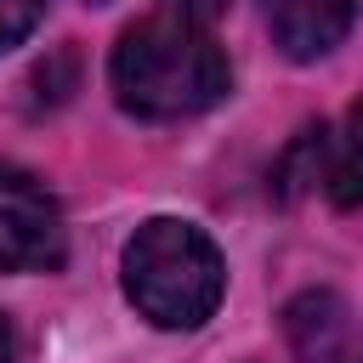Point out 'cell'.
<instances>
[{"label": "cell", "mask_w": 363, "mask_h": 363, "mask_svg": "<svg viewBox=\"0 0 363 363\" xmlns=\"http://www.w3.org/2000/svg\"><path fill=\"white\" fill-rule=\"evenodd\" d=\"M125 295L130 306L153 323V329H199L227 289V267L221 250L210 244V233H199L193 221L176 216H153L130 233L125 244Z\"/></svg>", "instance_id": "obj_2"}, {"label": "cell", "mask_w": 363, "mask_h": 363, "mask_svg": "<svg viewBox=\"0 0 363 363\" xmlns=\"http://www.w3.org/2000/svg\"><path fill=\"white\" fill-rule=\"evenodd\" d=\"M0 363H11V329H6V318H0Z\"/></svg>", "instance_id": "obj_9"}, {"label": "cell", "mask_w": 363, "mask_h": 363, "mask_svg": "<svg viewBox=\"0 0 363 363\" xmlns=\"http://www.w3.org/2000/svg\"><path fill=\"white\" fill-rule=\"evenodd\" d=\"M289 335H295L301 357L329 363V357L340 352V335H346V312H340V301H335V295H301V301L289 306Z\"/></svg>", "instance_id": "obj_5"}, {"label": "cell", "mask_w": 363, "mask_h": 363, "mask_svg": "<svg viewBox=\"0 0 363 363\" xmlns=\"http://www.w3.org/2000/svg\"><path fill=\"white\" fill-rule=\"evenodd\" d=\"M323 187L340 210H357L363 204V102L346 113L340 136L329 142V159H323Z\"/></svg>", "instance_id": "obj_6"}, {"label": "cell", "mask_w": 363, "mask_h": 363, "mask_svg": "<svg viewBox=\"0 0 363 363\" xmlns=\"http://www.w3.org/2000/svg\"><path fill=\"white\" fill-rule=\"evenodd\" d=\"M85 6H102V0H85Z\"/></svg>", "instance_id": "obj_10"}, {"label": "cell", "mask_w": 363, "mask_h": 363, "mask_svg": "<svg viewBox=\"0 0 363 363\" xmlns=\"http://www.w3.org/2000/svg\"><path fill=\"white\" fill-rule=\"evenodd\" d=\"M108 79H113V96L125 113H136L147 125H170V119L210 113L227 96L233 68H227L221 45L204 34V23L159 11L119 34Z\"/></svg>", "instance_id": "obj_1"}, {"label": "cell", "mask_w": 363, "mask_h": 363, "mask_svg": "<svg viewBox=\"0 0 363 363\" xmlns=\"http://www.w3.org/2000/svg\"><path fill=\"white\" fill-rule=\"evenodd\" d=\"M68 261V227L45 182L0 159V267L6 272H57Z\"/></svg>", "instance_id": "obj_3"}, {"label": "cell", "mask_w": 363, "mask_h": 363, "mask_svg": "<svg viewBox=\"0 0 363 363\" xmlns=\"http://www.w3.org/2000/svg\"><path fill=\"white\" fill-rule=\"evenodd\" d=\"M164 6H170L176 17H187V23H204V17H216L227 0H164Z\"/></svg>", "instance_id": "obj_8"}, {"label": "cell", "mask_w": 363, "mask_h": 363, "mask_svg": "<svg viewBox=\"0 0 363 363\" xmlns=\"http://www.w3.org/2000/svg\"><path fill=\"white\" fill-rule=\"evenodd\" d=\"M40 11H45V0H0V51L23 45L40 23Z\"/></svg>", "instance_id": "obj_7"}, {"label": "cell", "mask_w": 363, "mask_h": 363, "mask_svg": "<svg viewBox=\"0 0 363 363\" xmlns=\"http://www.w3.org/2000/svg\"><path fill=\"white\" fill-rule=\"evenodd\" d=\"M357 0H261V17L272 28V45L289 62H318L329 57L346 28H352Z\"/></svg>", "instance_id": "obj_4"}]
</instances>
